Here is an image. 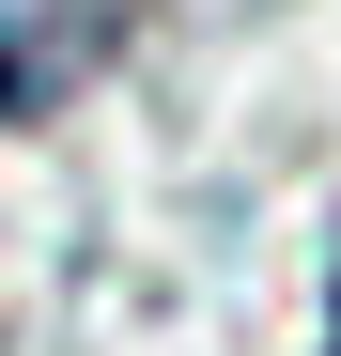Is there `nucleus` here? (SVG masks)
<instances>
[{
    "label": "nucleus",
    "mask_w": 341,
    "mask_h": 356,
    "mask_svg": "<svg viewBox=\"0 0 341 356\" xmlns=\"http://www.w3.org/2000/svg\"><path fill=\"white\" fill-rule=\"evenodd\" d=\"M109 47H125V16H109V0H31V16H0V124L63 108Z\"/></svg>",
    "instance_id": "nucleus-1"
},
{
    "label": "nucleus",
    "mask_w": 341,
    "mask_h": 356,
    "mask_svg": "<svg viewBox=\"0 0 341 356\" xmlns=\"http://www.w3.org/2000/svg\"><path fill=\"white\" fill-rule=\"evenodd\" d=\"M326 356H341V279H326Z\"/></svg>",
    "instance_id": "nucleus-2"
}]
</instances>
